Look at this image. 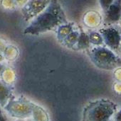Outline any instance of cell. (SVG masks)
<instances>
[{
  "label": "cell",
  "mask_w": 121,
  "mask_h": 121,
  "mask_svg": "<svg viewBox=\"0 0 121 121\" xmlns=\"http://www.w3.org/2000/svg\"><path fill=\"white\" fill-rule=\"evenodd\" d=\"M103 40L104 45L120 55L121 49V25L104 26L98 30Z\"/></svg>",
  "instance_id": "cell-4"
},
{
  "label": "cell",
  "mask_w": 121,
  "mask_h": 121,
  "mask_svg": "<svg viewBox=\"0 0 121 121\" xmlns=\"http://www.w3.org/2000/svg\"><path fill=\"white\" fill-rule=\"evenodd\" d=\"M117 109V104L112 101L104 99L96 100L85 107L82 121H110Z\"/></svg>",
  "instance_id": "cell-2"
},
{
  "label": "cell",
  "mask_w": 121,
  "mask_h": 121,
  "mask_svg": "<svg viewBox=\"0 0 121 121\" xmlns=\"http://www.w3.org/2000/svg\"><path fill=\"white\" fill-rule=\"evenodd\" d=\"M113 1L114 0H98L102 11L103 12L106 11L108 9V8L111 6V4L113 2Z\"/></svg>",
  "instance_id": "cell-12"
},
{
  "label": "cell",
  "mask_w": 121,
  "mask_h": 121,
  "mask_svg": "<svg viewBox=\"0 0 121 121\" xmlns=\"http://www.w3.org/2000/svg\"><path fill=\"white\" fill-rule=\"evenodd\" d=\"M4 69H5V67H4L3 65L0 64V75H1V74H2V72H4Z\"/></svg>",
  "instance_id": "cell-16"
},
{
  "label": "cell",
  "mask_w": 121,
  "mask_h": 121,
  "mask_svg": "<svg viewBox=\"0 0 121 121\" xmlns=\"http://www.w3.org/2000/svg\"><path fill=\"white\" fill-rule=\"evenodd\" d=\"M35 105L26 101H9L4 109L12 117L28 118L30 117L35 108Z\"/></svg>",
  "instance_id": "cell-5"
},
{
  "label": "cell",
  "mask_w": 121,
  "mask_h": 121,
  "mask_svg": "<svg viewBox=\"0 0 121 121\" xmlns=\"http://www.w3.org/2000/svg\"><path fill=\"white\" fill-rule=\"evenodd\" d=\"M88 55L92 62L98 68L114 71L121 67V57L105 45L93 46L88 51Z\"/></svg>",
  "instance_id": "cell-3"
},
{
  "label": "cell",
  "mask_w": 121,
  "mask_h": 121,
  "mask_svg": "<svg viewBox=\"0 0 121 121\" xmlns=\"http://www.w3.org/2000/svg\"><path fill=\"white\" fill-rule=\"evenodd\" d=\"M75 45H76V47L78 50L88 49L90 48V46L91 45V43H90L88 34H87L86 33H85L83 31L80 32L77 42Z\"/></svg>",
  "instance_id": "cell-10"
},
{
  "label": "cell",
  "mask_w": 121,
  "mask_h": 121,
  "mask_svg": "<svg viewBox=\"0 0 121 121\" xmlns=\"http://www.w3.org/2000/svg\"><path fill=\"white\" fill-rule=\"evenodd\" d=\"M0 121H11L9 114L1 106H0Z\"/></svg>",
  "instance_id": "cell-13"
},
{
  "label": "cell",
  "mask_w": 121,
  "mask_h": 121,
  "mask_svg": "<svg viewBox=\"0 0 121 121\" xmlns=\"http://www.w3.org/2000/svg\"><path fill=\"white\" fill-rule=\"evenodd\" d=\"M67 23L66 15L58 0H50L47 7L33 19L24 33L29 35H39Z\"/></svg>",
  "instance_id": "cell-1"
},
{
  "label": "cell",
  "mask_w": 121,
  "mask_h": 121,
  "mask_svg": "<svg viewBox=\"0 0 121 121\" xmlns=\"http://www.w3.org/2000/svg\"><path fill=\"white\" fill-rule=\"evenodd\" d=\"M113 121V119H111V121Z\"/></svg>",
  "instance_id": "cell-19"
},
{
  "label": "cell",
  "mask_w": 121,
  "mask_h": 121,
  "mask_svg": "<svg viewBox=\"0 0 121 121\" xmlns=\"http://www.w3.org/2000/svg\"><path fill=\"white\" fill-rule=\"evenodd\" d=\"M11 96V89L5 84L0 81V106L4 108L10 100Z\"/></svg>",
  "instance_id": "cell-9"
},
{
  "label": "cell",
  "mask_w": 121,
  "mask_h": 121,
  "mask_svg": "<svg viewBox=\"0 0 121 121\" xmlns=\"http://www.w3.org/2000/svg\"><path fill=\"white\" fill-rule=\"evenodd\" d=\"M104 26L121 24V0H114L108 9L103 12Z\"/></svg>",
  "instance_id": "cell-7"
},
{
  "label": "cell",
  "mask_w": 121,
  "mask_h": 121,
  "mask_svg": "<svg viewBox=\"0 0 121 121\" xmlns=\"http://www.w3.org/2000/svg\"><path fill=\"white\" fill-rule=\"evenodd\" d=\"M114 76L118 81L121 82V67L114 70Z\"/></svg>",
  "instance_id": "cell-14"
},
{
  "label": "cell",
  "mask_w": 121,
  "mask_h": 121,
  "mask_svg": "<svg viewBox=\"0 0 121 121\" xmlns=\"http://www.w3.org/2000/svg\"><path fill=\"white\" fill-rule=\"evenodd\" d=\"M22 121V120H18V121Z\"/></svg>",
  "instance_id": "cell-18"
},
{
  "label": "cell",
  "mask_w": 121,
  "mask_h": 121,
  "mask_svg": "<svg viewBox=\"0 0 121 121\" xmlns=\"http://www.w3.org/2000/svg\"><path fill=\"white\" fill-rule=\"evenodd\" d=\"M49 2L50 0H29L21 9L24 18L26 21L34 18L47 7Z\"/></svg>",
  "instance_id": "cell-6"
},
{
  "label": "cell",
  "mask_w": 121,
  "mask_h": 121,
  "mask_svg": "<svg viewBox=\"0 0 121 121\" xmlns=\"http://www.w3.org/2000/svg\"><path fill=\"white\" fill-rule=\"evenodd\" d=\"M103 16L96 11H92L86 14V24L88 26L91 28L99 27L103 23Z\"/></svg>",
  "instance_id": "cell-8"
},
{
  "label": "cell",
  "mask_w": 121,
  "mask_h": 121,
  "mask_svg": "<svg viewBox=\"0 0 121 121\" xmlns=\"http://www.w3.org/2000/svg\"><path fill=\"white\" fill-rule=\"evenodd\" d=\"M120 57H121V52H120Z\"/></svg>",
  "instance_id": "cell-17"
},
{
  "label": "cell",
  "mask_w": 121,
  "mask_h": 121,
  "mask_svg": "<svg viewBox=\"0 0 121 121\" xmlns=\"http://www.w3.org/2000/svg\"></svg>",
  "instance_id": "cell-20"
},
{
  "label": "cell",
  "mask_w": 121,
  "mask_h": 121,
  "mask_svg": "<svg viewBox=\"0 0 121 121\" xmlns=\"http://www.w3.org/2000/svg\"><path fill=\"white\" fill-rule=\"evenodd\" d=\"M88 37H89L91 45H92L93 46L104 45L103 37L98 30V31H96V30L91 31L88 33Z\"/></svg>",
  "instance_id": "cell-11"
},
{
  "label": "cell",
  "mask_w": 121,
  "mask_h": 121,
  "mask_svg": "<svg viewBox=\"0 0 121 121\" xmlns=\"http://www.w3.org/2000/svg\"><path fill=\"white\" fill-rule=\"evenodd\" d=\"M114 118H113V121H121V108L118 110V111H117L116 112V113L114 114Z\"/></svg>",
  "instance_id": "cell-15"
}]
</instances>
